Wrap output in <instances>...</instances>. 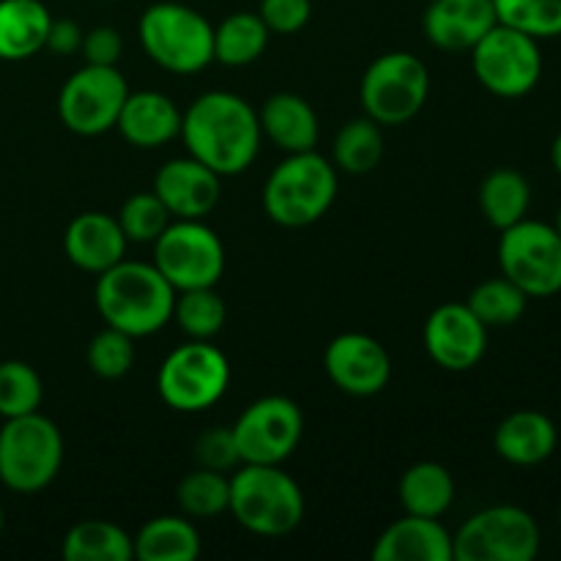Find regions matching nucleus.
Segmentation results:
<instances>
[{
    "instance_id": "f257e3e1",
    "label": "nucleus",
    "mask_w": 561,
    "mask_h": 561,
    "mask_svg": "<svg viewBox=\"0 0 561 561\" xmlns=\"http://www.w3.org/2000/svg\"><path fill=\"white\" fill-rule=\"evenodd\" d=\"M181 140L192 159L214 173L239 175L261 151V121L247 99L230 91H208L181 115Z\"/></svg>"
},
{
    "instance_id": "f03ea898",
    "label": "nucleus",
    "mask_w": 561,
    "mask_h": 561,
    "mask_svg": "<svg viewBox=\"0 0 561 561\" xmlns=\"http://www.w3.org/2000/svg\"><path fill=\"white\" fill-rule=\"evenodd\" d=\"M99 316L129 337H148L173 321L175 290L153 263L121 261L99 274L93 288Z\"/></svg>"
},
{
    "instance_id": "7ed1b4c3",
    "label": "nucleus",
    "mask_w": 561,
    "mask_h": 561,
    "mask_svg": "<svg viewBox=\"0 0 561 561\" xmlns=\"http://www.w3.org/2000/svg\"><path fill=\"white\" fill-rule=\"evenodd\" d=\"M337 168L316 151L288 153L263 184V208L279 228H307L332 208Z\"/></svg>"
},
{
    "instance_id": "20e7f679",
    "label": "nucleus",
    "mask_w": 561,
    "mask_h": 561,
    "mask_svg": "<svg viewBox=\"0 0 561 561\" xmlns=\"http://www.w3.org/2000/svg\"><path fill=\"white\" fill-rule=\"evenodd\" d=\"M228 513L252 535L283 537L305 518V493L279 466L241 463L230 477Z\"/></svg>"
},
{
    "instance_id": "39448f33",
    "label": "nucleus",
    "mask_w": 561,
    "mask_h": 561,
    "mask_svg": "<svg viewBox=\"0 0 561 561\" xmlns=\"http://www.w3.org/2000/svg\"><path fill=\"white\" fill-rule=\"evenodd\" d=\"M137 38L148 58L173 75H197L214 60V25L181 0L148 5Z\"/></svg>"
},
{
    "instance_id": "423d86ee",
    "label": "nucleus",
    "mask_w": 561,
    "mask_h": 561,
    "mask_svg": "<svg viewBox=\"0 0 561 561\" xmlns=\"http://www.w3.org/2000/svg\"><path fill=\"white\" fill-rule=\"evenodd\" d=\"M64 436L44 414L14 416L0 427V482L14 493H38L60 474Z\"/></svg>"
},
{
    "instance_id": "0eeeda50",
    "label": "nucleus",
    "mask_w": 561,
    "mask_h": 561,
    "mask_svg": "<svg viewBox=\"0 0 561 561\" xmlns=\"http://www.w3.org/2000/svg\"><path fill=\"white\" fill-rule=\"evenodd\" d=\"M427 93H431V71L416 55L403 49L378 55L359 82V102L365 115L381 126L409 124L425 107Z\"/></svg>"
},
{
    "instance_id": "6e6552de",
    "label": "nucleus",
    "mask_w": 561,
    "mask_h": 561,
    "mask_svg": "<svg viewBox=\"0 0 561 561\" xmlns=\"http://www.w3.org/2000/svg\"><path fill=\"white\" fill-rule=\"evenodd\" d=\"M228 356L206 340H192L173 348L157 373L159 398L181 414L211 409L228 392Z\"/></svg>"
},
{
    "instance_id": "1a4fd4ad",
    "label": "nucleus",
    "mask_w": 561,
    "mask_h": 561,
    "mask_svg": "<svg viewBox=\"0 0 561 561\" xmlns=\"http://www.w3.org/2000/svg\"><path fill=\"white\" fill-rule=\"evenodd\" d=\"M542 535L535 515L515 504H496L471 515L453 537L458 561H535Z\"/></svg>"
},
{
    "instance_id": "9d476101",
    "label": "nucleus",
    "mask_w": 561,
    "mask_h": 561,
    "mask_svg": "<svg viewBox=\"0 0 561 561\" xmlns=\"http://www.w3.org/2000/svg\"><path fill=\"white\" fill-rule=\"evenodd\" d=\"M499 268L529 299H548L561 290V233L557 225L520 219L499 230Z\"/></svg>"
},
{
    "instance_id": "9b49d317",
    "label": "nucleus",
    "mask_w": 561,
    "mask_h": 561,
    "mask_svg": "<svg viewBox=\"0 0 561 561\" xmlns=\"http://www.w3.org/2000/svg\"><path fill=\"white\" fill-rule=\"evenodd\" d=\"M469 53L477 80L493 96H526L542 77L540 42L502 22H496Z\"/></svg>"
},
{
    "instance_id": "f8f14e48",
    "label": "nucleus",
    "mask_w": 561,
    "mask_h": 561,
    "mask_svg": "<svg viewBox=\"0 0 561 561\" xmlns=\"http://www.w3.org/2000/svg\"><path fill=\"white\" fill-rule=\"evenodd\" d=\"M153 266L175 294L214 288L225 272V247L203 219H175L153 241Z\"/></svg>"
},
{
    "instance_id": "ddd939ff",
    "label": "nucleus",
    "mask_w": 561,
    "mask_h": 561,
    "mask_svg": "<svg viewBox=\"0 0 561 561\" xmlns=\"http://www.w3.org/2000/svg\"><path fill=\"white\" fill-rule=\"evenodd\" d=\"M126 96L129 85L118 66L85 64L60 88L58 115L75 135L96 137L115 129Z\"/></svg>"
},
{
    "instance_id": "4468645a",
    "label": "nucleus",
    "mask_w": 561,
    "mask_h": 561,
    "mask_svg": "<svg viewBox=\"0 0 561 561\" xmlns=\"http://www.w3.org/2000/svg\"><path fill=\"white\" fill-rule=\"evenodd\" d=\"M241 463L283 466L296 453L305 433V414L283 394L255 400L230 427Z\"/></svg>"
},
{
    "instance_id": "2eb2a0df",
    "label": "nucleus",
    "mask_w": 561,
    "mask_h": 561,
    "mask_svg": "<svg viewBox=\"0 0 561 561\" xmlns=\"http://www.w3.org/2000/svg\"><path fill=\"white\" fill-rule=\"evenodd\" d=\"M427 356L442 370L466 373L474 370L488 351V327L471 312V307L449 301L436 307L427 316L425 332H422Z\"/></svg>"
},
{
    "instance_id": "dca6fc26",
    "label": "nucleus",
    "mask_w": 561,
    "mask_h": 561,
    "mask_svg": "<svg viewBox=\"0 0 561 561\" xmlns=\"http://www.w3.org/2000/svg\"><path fill=\"white\" fill-rule=\"evenodd\" d=\"M323 370L340 392L373 398L383 392L392 378V359L389 351L370 334L345 332L337 334L323 351Z\"/></svg>"
},
{
    "instance_id": "f3484780",
    "label": "nucleus",
    "mask_w": 561,
    "mask_h": 561,
    "mask_svg": "<svg viewBox=\"0 0 561 561\" xmlns=\"http://www.w3.org/2000/svg\"><path fill=\"white\" fill-rule=\"evenodd\" d=\"M153 192L175 219H203L219 203V175L192 157L170 159L159 168Z\"/></svg>"
},
{
    "instance_id": "a211bd4d",
    "label": "nucleus",
    "mask_w": 561,
    "mask_h": 561,
    "mask_svg": "<svg viewBox=\"0 0 561 561\" xmlns=\"http://www.w3.org/2000/svg\"><path fill=\"white\" fill-rule=\"evenodd\" d=\"M496 22L493 0H431L422 14V31L433 47L466 53Z\"/></svg>"
},
{
    "instance_id": "6ab92c4d",
    "label": "nucleus",
    "mask_w": 561,
    "mask_h": 561,
    "mask_svg": "<svg viewBox=\"0 0 561 561\" xmlns=\"http://www.w3.org/2000/svg\"><path fill=\"white\" fill-rule=\"evenodd\" d=\"M126 236L118 219L102 211H85L75 217L66 228L64 250L77 268L91 274H102L124 261Z\"/></svg>"
},
{
    "instance_id": "aec40b11",
    "label": "nucleus",
    "mask_w": 561,
    "mask_h": 561,
    "mask_svg": "<svg viewBox=\"0 0 561 561\" xmlns=\"http://www.w3.org/2000/svg\"><path fill=\"white\" fill-rule=\"evenodd\" d=\"M181 115L184 113L164 93L129 91L115 129L135 148H162L181 135Z\"/></svg>"
},
{
    "instance_id": "412c9836",
    "label": "nucleus",
    "mask_w": 561,
    "mask_h": 561,
    "mask_svg": "<svg viewBox=\"0 0 561 561\" xmlns=\"http://www.w3.org/2000/svg\"><path fill=\"white\" fill-rule=\"evenodd\" d=\"M559 431L551 416L535 409H520L504 416L493 433V449L513 466H540L557 453Z\"/></svg>"
},
{
    "instance_id": "4be33fe9",
    "label": "nucleus",
    "mask_w": 561,
    "mask_h": 561,
    "mask_svg": "<svg viewBox=\"0 0 561 561\" xmlns=\"http://www.w3.org/2000/svg\"><path fill=\"white\" fill-rule=\"evenodd\" d=\"M376 561H453V535L438 518L409 515L394 520L373 548Z\"/></svg>"
},
{
    "instance_id": "5701e85b",
    "label": "nucleus",
    "mask_w": 561,
    "mask_h": 561,
    "mask_svg": "<svg viewBox=\"0 0 561 561\" xmlns=\"http://www.w3.org/2000/svg\"><path fill=\"white\" fill-rule=\"evenodd\" d=\"M261 135L268 137L279 151L285 153H301L316 151L318 135V115L312 104L299 93H274L263 102L261 113Z\"/></svg>"
},
{
    "instance_id": "b1692460",
    "label": "nucleus",
    "mask_w": 561,
    "mask_h": 561,
    "mask_svg": "<svg viewBox=\"0 0 561 561\" xmlns=\"http://www.w3.org/2000/svg\"><path fill=\"white\" fill-rule=\"evenodd\" d=\"M53 14L42 0H0V60H27L47 47Z\"/></svg>"
},
{
    "instance_id": "393cba45",
    "label": "nucleus",
    "mask_w": 561,
    "mask_h": 561,
    "mask_svg": "<svg viewBox=\"0 0 561 561\" xmlns=\"http://www.w3.org/2000/svg\"><path fill=\"white\" fill-rule=\"evenodd\" d=\"M131 542L135 559L140 561H195L201 557V535L186 515H159L148 520Z\"/></svg>"
},
{
    "instance_id": "a878e982",
    "label": "nucleus",
    "mask_w": 561,
    "mask_h": 561,
    "mask_svg": "<svg viewBox=\"0 0 561 561\" xmlns=\"http://www.w3.org/2000/svg\"><path fill=\"white\" fill-rule=\"evenodd\" d=\"M400 504L409 515L442 518L455 502V480L442 463H416L400 477Z\"/></svg>"
},
{
    "instance_id": "bb28decb",
    "label": "nucleus",
    "mask_w": 561,
    "mask_h": 561,
    "mask_svg": "<svg viewBox=\"0 0 561 561\" xmlns=\"http://www.w3.org/2000/svg\"><path fill=\"white\" fill-rule=\"evenodd\" d=\"M268 36L257 11H236L214 27V60L230 69L255 64L266 53Z\"/></svg>"
},
{
    "instance_id": "cd10ccee",
    "label": "nucleus",
    "mask_w": 561,
    "mask_h": 561,
    "mask_svg": "<svg viewBox=\"0 0 561 561\" xmlns=\"http://www.w3.org/2000/svg\"><path fill=\"white\" fill-rule=\"evenodd\" d=\"M60 553L66 561H129L135 559V542L121 526L91 518L71 526Z\"/></svg>"
},
{
    "instance_id": "c85d7f7f",
    "label": "nucleus",
    "mask_w": 561,
    "mask_h": 561,
    "mask_svg": "<svg viewBox=\"0 0 561 561\" xmlns=\"http://www.w3.org/2000/svg\"><path fill=\"white\" fill-rule=\"evenodd\" d=\"M531 206V186L526 175L513 168H499L485 175L480 186V208L496 230L526 219Z\"/></svg>"
},
{
    "instance_id": "c756f323",
    "label": "nucleus",
    "mask_w": 561,
    "mask_h": 561,
    "mask_svg": "<svg viewBox=\"0 0 561 561\" xmlns=\"http://www.w3.org/2000/svg\"><path fill=\"white\" fill-rule=\"evenodd\" d=\"M383 159L381 124L373 118H354L334 137V168L348 175H365Z\"/></svg>"
},
{
    "instance_id": "7c9ffc66",
    "label": "nucleus",
    "mask_w": 561,
    "mask_h": 561,
    "mask_svg": "<svg viewBox=\"0 0 561 561\" xmlns=\"http://www.w3.org/2000/svg\"><path fill=\"white\" fill-rule=\"evenodd\" d=\"M173 321L190 340H211L228 321V307L214 288L179 290L173 305Z\"/></svg>"
},
{
    "instance_id": "2f4dec72",
    "label": "nucleus",
    "mask_w": 561,
    "mask_h": 561,
    "mask_svg": "<svg viewBox=\"0 0 561 561\" xmlns=\"http://www.w3.org/2000/svg\"><path fill=\"white\" fill-rule=\"evenodd\" d=\"M466 305L471 307L477 318L485 323L488 329L493 327H513L524 318L526 305H529V296L502 274V277L485 279V283L477 285L469 294Z\"/></svg>"
},
{
    "instance_id": "473e14b6",
    "label": "nucleus",
    "mask_w": 561,
    "mask_h": 561,
    "mask_svg": "<svg viewBox=\"0 0 561 561\" xmlns=\"http://www.w3.org/2000/svg\"><path fill=\"white\" fill-rule=\"evenodd\" d=\"M230 504V480L225 471L201 469L184 477L179 482V507L186 518H217L228 513Z\"/></svg>"
},
{
    "instance_id": "72a5a7b5",
    "label": "nucleus",
    "mask_w": 561,
    "mask_h": 561,
    "mask_svg": "<svg viewBox=\"0 0 561 561\" xmlns=\"http://www.w3.org/2000/svg\"><path fill=\"white\" fill-rule=\"evenodd\" d=\"M496 20L531 38L561 36V0H493Z\"/></svg>"
},
{
    "instance_id": "f704fd0d",
    "label": "nucleus",
    "mask_w": 561,
    "mask_h": 561,
    "mask_svg": "<svg viewBox=\"0 0 561 561\" xmlns=\"http://www.w3.org/2000/svg\"><path fill=\"white\" fill-rule=\"evenodd\" d=\"M44 398V383L27 362H0V416L14 420L38 411Z\"/></svg>"
},
{
    "instance_id": "c9c22d12",
    "label": "nucleus",
    "mask_w": 561,
    "mask_h": 561,
    "mask_svg": "<svg viewBox=\"0 0 561 561\" xmlns=\"http://www.w3.org/2000/svg\"><path fill=\"white\" fill-rule=\"evenodd\" d=\"M115 219H118L126 241L153 244L162 236V230L173 222V214L159 201L157 192H137V195L126 197Z\"/></svg>"
},
{
    "instance_id": "e433bc0d",
    "label": "nucleus",
    "mask_w": 561,
    "mask_h": 561,
    "mask_svg": "<svg viewBox=\"0 0 561 561\" xmlns=\"http://www.w3.org/2000/svg\"><path fill=\"white\" fill-rule=\"evenodd\" d=\"M88 365L104 381L126 376L135 365V337L113 327L102 329L88 345Z\"/></svg>"
},
{
    "instance_id": "4c0bfd02",
    "label": "nucleus",
    "mask_w": 561,
    "mask_h": 561,
    "mask_svg": "<svg viewBox=\"0 0 561 561\" xmlns=\"http://www.w3.org/2000/svg\"><path fill=\"white\" fill-rule=\"evenodd\" d=\"M192 453H195V460H197V466H201V469L230 471L236 463H241L239 449H236L233 431H230V427H225V425H217V427H208V431H203L201 436H197Z\"/></svg>"
},
{
    "instance_id": "58836bf2",
    "label": "nucleus",
    "mask_w": 561,
    "mask_h": 561,
    "mask_svg": "<svg viewBox=\"0 0 561 561\" xmlns=\"http://www.w3.org/2000/svg\"><path fill=\"white\" fill-rule=\"evenodd\" d=\"M257 14H261L268 33L294 36V33H299L310 22L312 3L310 0H261Z\"/></svg>"
},
{
    "instance_id": "ea45409f",
    "label": "nucleus",
    "mask_w": 561,
    "mask_h": 561,
    "mask_svg": "<svg viewBox=\"0 0 561 561\" xmlns=\"http://www.w3.org/2000/svg\"><path fill=\"white\" fill-rule=\"evenodd\" d=\"M80 49L85 55V64L118 66L121 53H124V38H121V33L115 27L99 25L82 36Z\"/></svg>"
},
{
    "instance_id": "a19ab883",
    "label": "nucleus",
    "mask_w": 561,
    "mask_h": 561,
    "mask_svg": "<svg viewBox=\"0 0 561 561\" xmlns=\"http://www.w3.org/2000/svg\"><path fill=\"white\" fill-rule=\"evenodd\" d=\"M82 36H85V33L80 31L77 22L53 20V25H49V33H47V47L44 49H49V53L55 55H75L80 53Z\"/></svg>"
},
{
    "instance_id": "79ce46f5",
    "label": "nucleus",
    "mask_w": 561,
    "mask_h": 561,
    "mask_svg": "<svg viewBox=\"0 0 561 561\" xmlns=\"http://www.w3.org/2000/svg\"><path fill=\"white\" fill-rule=\"evenodd\" d=\"M551 162H553V170L561 175V131L557 135V140H553L551 146Z\"/></svg>"
},
{
    "instance_id": "37998d69",
    "label": "nucleus",
    "mask_w": 561,
    "mask_h": 561,
    "mask_svg": "<svg viewBox=\"0 0 561 561\" xmlns=\"http://www.w3.org/2000/svg\"><path fill=\"white\" fill-rule=\"evenodd\" d=\"M557 230L561 233V208H559V214H557Z\"/></svg>"
},
{
    "instance_id": "c03bdc74",
    "label": "nucleus",
    "mask_w": 561,
    "mask_h": 561,
    "mask_svg": "<svg viewBox=\"0 0 561 561\" xmlns=\"http://www.w3.org/2000/svg\"><path fill=\"white\" fill-rule=\"evenodd\" d=\"M0 531H3V507H0Z\"/></svg>"
},
{
    "instance_id": "a18cd8bd",
    "label": "nucleus",
    "mask_w": 561,
    "mask_h": 561,
    "mask_svg": "<svg viewBox=\"0 0 561 561\" xmlns=\"http://www.w3.org/2000/svg\"><path fill=\"white\" fill-rule=\"evenodd\" d=\"M559 535H561V515H559Z\"/></svg>"
},
{
    "instance_id": "49530a36",
    "label": "nucleus",
    "mask_w": 561,
    "mask_h": 561,
    "mask_svg": "<svg viewBox=\"0 0 561 561\" xmlns=\"http://www.w3.org/2000/svg\"><path fill=\"white\" fill-rule=\"evenodd\" d=\"M110 3H115V0H110Z\"/></svg>"
}]
</instances>
